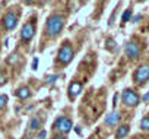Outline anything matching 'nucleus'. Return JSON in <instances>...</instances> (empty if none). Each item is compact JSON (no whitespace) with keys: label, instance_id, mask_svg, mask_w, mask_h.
Segmentation results:
<instances>
[{"label":"nucleus","instance_id":"nucleus-8","mask_svg":"<svg viewBox=\"0 0 149 139\" xmlns=\"http://www.w3.org/2000/svg\"><path fill=\"white\" fill-rule=\"evenodd\" d=\"M82 89H84V84L81 81H72L70 85H69V88H67L69 100L70 101H74V100L79 97V94L82 92Z\"/></svg>","mask_w":149,"mask_h":139},{"label":"nucleus","instance_id":"nucleus-2","mask_svg":"<svg viewBox=\"0 0 149 139\" xmlns=\"http://www.w3.org/2000/svg\"><path fill=\"white\" fill-rule=\"evenodd\" d=\"M73 56H74V50H73L72 44L69 41H64L63 45L60 47L58 53H57V64L67 66L73 60Z\"/></svg>","mask_w":149,"mask_h":139},{"label":"nucleus","instance_id":"nucleus-3","mask_svg":"<svg viewBox=\"0 0 149 139\" xmlns=\"http://www.w3.org/2000/svg\"><path fill=\"white\" fill-rule=\"evenodd\" d=\"M121 103L124 107H129V108H134L140 104V95L132 89V88H126L123 92H121Z\"/></svg>","mask_w":149,"mask_h":139},{"label":"nucleus","instance_id":"nucleus-6","mask_svg":"<svg viewBox=\"0 0 149 139\" xmlns=\"http://www.w3.org/2000/svg\"><path fill=\"white\" fill-rule=\"evenodd\" d=\"M140 50H142L140 48V44L136 40H130L124 45V53H126V56L129 59H137L139 54H140Z\"/></svg>","mask_w":149,"mask_h":139},{"label":"nucleus","instance_id":"nucleus-9","mask_svg":"<svg viewBox=\"0 0 149 139\" xmlns=\"http://www.w3.org/2000/svg\"><path fill=\"white\" fill-rule=\"evenodd\" d=\"M35 35V25L32 21L26 22L24 27H22V31H21V38L25 41V43H29Z\"/></svg>","mask_w":149,"mask_h":139},{"label":"nucleus","instance_id":"nucleus-27","mask_svg":"<svg viewBox=\"0 0 149 139\" xmlns=\"http://www.w3.org/2000/svg\"><path fill=\"white\" fill-rule=\"evenodd\" d=\"M41 2H48V0H41Z\"/></svg>","mask_w":149,"mask_h":139},{"label":"nucleus","instance_id":"nucleus-23","mask_svg":"<svg viewBox=\"0 0 149 139\" xmlns=\"http://www.w3.org/2000/svg\"><path fill=\"white\" fill-rule=\"evenodd\" d=\"M53 139H66V135H60V133H56L53 136Z\"/></svg>","mask_w":149,"mask_h":139},{"label":"nucleus","instance_id":"nucleus-26","mask_svg":"<svg viewBox=\"0 0 149 139\" xmlns=\"http://www.w3.org/2000/svg\"><path fill=\"white\" fill-rule=\"evenodd\" d=\"M140 100H143V101H148V100H149V92H148V94H145V95H143Z\"/></svg>","mask_w":149,"mask_h":139},{"label":"nucleus","instance_id":"nucleus-16","mask_svg":"<svg viewBox=\"0 0 149 139\" xmlns=\"http://www.w3.org/2000/svg\"><path fill=\"white\" fill-rule=\"evenodd\" d=\"M132 15H133V10H132V9H126L124 13H123V16H121V21H123V22H127V21L132 18Z\"/></svg>","mask_w":149,"mask_h":139},{"label":"nucleus","instance_id":"nucleus-19","mask_svg":"<svg viewBox=\"0 0 149 139\" xmlns=\"http://www.w3.org/2000/svg\"><path fill=\"white\" fill-rule=\"evenodd\" d=\"M57 78H58L57 75H50V76H47V78H45V82H47V84H53Z\"/></svg>","mask_w":149,"mask_h":139},{"label":"nucleus","instance_id":"nucleus-14","mask_svg":"<svg viewBox=\"0 0 149 139\" xmlns=\"http://www.w3.org/2000/svg\"><path fill=\"white\" fill-rule=\"evenodd\" d=\"M139 126H140V129H142L143 132H149V116H145V117L140 120Z\"/></svg>","mask_w":149,"mask_h":139},{"label":"nucleus","instance_id":"nucleus-22","mask_svg":"<svg viewBox=\"0 0 149 139\" xmlns=\"http://www.w3.org/2000/svg\"><path fill=\"white\" fill-rule=\"evenodd\" d=\"M6 84V75L5 73H0V87H3Z\"/></svg>","mask_w":149,"mask_h":139},{"label":"nucleus","instance_id":"nucleus-18","mask_svg":"<svg viewBox=\"0 0 149 139\" xmlns=\"http://www.w3.org/2000/svg\"><path fill=\"white\" fill-rule=\"evenodd\" d=\"M6 104H8V97L3 94H0V110H2V108H5L6 107Z\"/></svg>","mask_w":149,"mask_h":139},{"label":"nucleus","instance_id":"nucleus-13","mask_svg":"<svg viewBox=\"0 0 149 139\" xmlns=\"http://www.w3.org/2000/svg\"><path fill=\"white\" fill-rule=\"evenodd\" d=\"M28 127H29V130H31V132H37V130L41 127V119H40L38 116H34V117L29 120Z\"/></svg>","mask_w":149,"mask_h":139},{"label":"nucleus","instance_id":"nucleus-21","mask_svg":"<svg viewBox=\"0 0 149 139\" xmlns=\"http://www.w3.org/2000/svg\"><path fill=\"white\" fill-rule=\"evenodd\" d=\"M31 67H32V71H37V67H38V57H34Z\"/></svg>","mask_w":149,"mask_h":139},{"label":"nucleus","instance_id":"nucleus-20","mask_svg":"<svg viewBox=\"0 0 149 139\" xmlns=\"http://www.w3.org/2000/svg\"><path fill=\"white\" fill-rule=\"evenodd\" d=\"M45 136H47V130H40L38 132V135H37V139H45Z\"/></svg>","mask_w":149,"mask_h":139},{"label":"nucleus","instance_id":"nucleus-7","mask_svg":"<svg viewBox=\"0 0 149 139\" xmlns=\"http://www.w3.org/2000/svg\"><path fill=\"white\" fill-rule=\"evenodd\" d=\"M18 21H19V18H18V15L13 13V12H8V13L2 18V24H3V28H5L6 31L15 29L16 25H18Z\"/></svg>","mask_w":149,"mask_h":139},{"label":"nucleus","instance_id":"nucleus-5","mask_svg":"<svg viewBox=\"0 0 149 139\" xmlns=\"http://www.w3.org/2000/svg\"><path fill=\"white\" fill-rule=\"evenodd\" d=\"M53 129H54L57 133H60V135H67V133L73 129V122H72L69 117H66V116H60V117H57V119L54 120Z\"/></svg>","mask_w":149,"mask_h":139},{"label":"nucleus","instance_id":"nucleus-15","mask_svg":"<svg viewBox=\"0 0 149 139\" xmlns=\"http://www.w3.org/2000/svg\"><path fill=\"white\" fill-rule=\"evenodd\" d=\"M19 60H21V59H19V54H18V53H12V54L8 57V63H9V64H16Z\"/></svg>","mask_w":149,"mask_h":139},{"label":"nucleus","instance_id":"nucleus-24","mask_svg":"<svg viewBox=\"0 0 149 139\" xmlns=\"http://www.w3.org/2000/svg\"><path fill=\"white\" fill-rule=\"evenodd\" d=\"M117 100H118V92H117V94L114 95V98H113V105H114V107L117 105Z\"/></svg>","mask_w":149,"mask_h":139},{"label":"nucleus","instance_id":"nucleus-25","mask_svg":"<svg viewBox=\"0 0 149 139\" xmlns=\"http://www.w3.org/2000/svg\"><path fill=\"white\" fill-rule=\"evenodd\" d=\"M140 19H142V15H137V16H134V18H133V22L136 24V22H139Z\"/></svg>","mask_w":149,"mask_h":139},{"label":"nucleus","instance_id":"nucleus-28","mask_svg":"<svg viewBox=\"0 0 149 139\" xmlns=\"http://www.w3.org/2000/svg\"><path fill=\"white\" fill-rule=\"evenodd\" d=\"M137 2H145V0H137Z\"/></svg>","mask_w":149,"mask_h":139},{"label":"nucleus","instance_id":"nucleus-12","mask_svg":"<svg viewBox=\"0 0 149 139\" xmlns=\"http://www.w3.org/2000/svg\"><path fill=\"white\" fill-rule=\"evenodd\" d=\"M129 132H130V126H129V124H121V126H118L117 130H116V139H124V138L129 135Z\"/></svg>","mask_w":149,"mask_h":139},{"label":"nucleus","instance_id":"nucleus-10","mask_svg":"<svg viewBox=\"0 0 149 139\" xmlns=\"http://www.w3.org/2000/svg\"><path fill=\"white\" fill-rule=\"evenodd\" d=\"M121 120V113L120 111H117V110H113V111H110L107 116H105V124L107 126H110V127H114V126H117L118 124V122Z\"/></svg>","mask_w":149,"mask_h":139},{"label":"nucleus","instance_id":"nucleus-11","mask_svg":"<svg viewBox=\"0 0 149 139\" xmlns=\"http://www.w3.org/2000/svg\"><path fill=\"white\" fill-rule=\"evenodd\" d=\"M31 95H32V94H31V89H29L28 87H21V88H18L16 92H15V97L19 98V100H28Z\"/></svg>","mask_w":149,"mask_h":139},{"label":"nucleus","instance_id":"nucleus-17","mask_svg":"<svg viewBox=\"0 0 149 139\" xmlns=\"http://www.w3.org/2000/svg\"><path fill=\"white\" fill-rule=\"evenodd\" d=\"M105 47H107V48H110L111 51H114V50H116V41H114V40H111V38H108V40L105 41Z\"/></svg>","mask_w":149,"mask_h":139},{"label":"nucleus","instance_id":"nucleus-1","mask_svg":"<svg viewBox=\"0 0 149 139\" xmlns=\"http://www.w3.org/2000/svg\"><path fill=\"white\" fill-rule=\"evenodd\" d=\"M63 27H64V18L61 15L53 13V15L48 16V19L45 22V35L54 38L61 32Z\"/></svg>","mask_w":149,"mask_h":139},{"label":"nucleus","instance_id":"nucleus-4","mask_svg":"<svg viewBox=\"0 0 149 139\" xmlns=\"http://www.w3.org/2000/svg\"><path fill=\"white\" fill-rule=\"evenodd\" d=\"M149 81V61L148 63H142L140 66H137V69L133 73V82L134 85H145Z\"/></svg>","mask_w":149,"mask_h":139},{"label":"nucleus","instance_id":"nucleus-29","mask_svg":"<svg viewBox=\"0 0 149 139\" xmlns=\"http://www.w3.org/2000/svg\"><path fill=\"white\" fill-rule=\"evenodd\" d=\"M134 139H142V138H134Z\"/></svg>","mask_w":149,"mask_h":139}]
</instances>
